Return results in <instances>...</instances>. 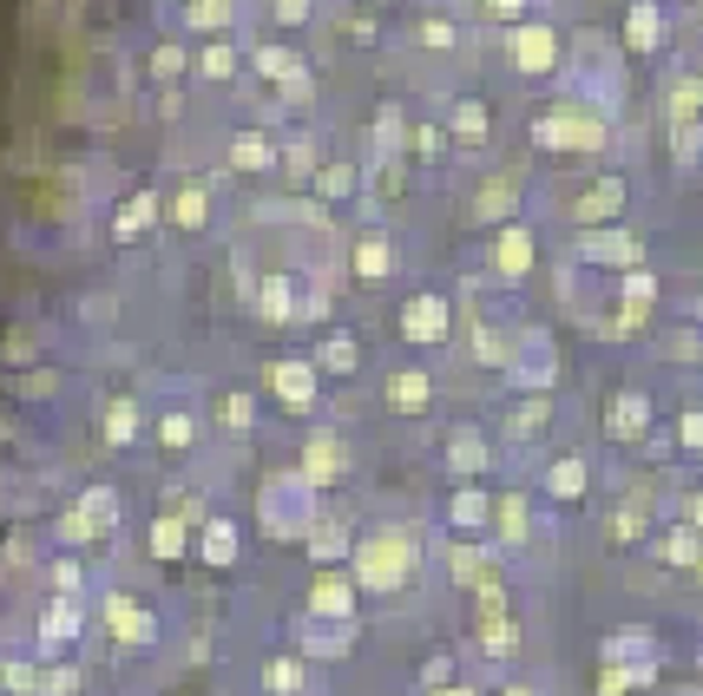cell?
<instances>
[{"instance_id":"cell-53","label":"cell","mask_w":703,"mask_h":696,"mask_svg":"<svg viewBox=\"0 0 703 696\" xmlns=\"http://www.w3.org/2000/svg\"><path fill=\"white\" fill-rule=\"evenodd\" d=\"M422 40H427V47H447V40H454V27H447V20H427Z\"/></svg>"},{"instance_id":"cell-59","label":"cell","mask_w":703,"mask_h":696,"mask_svg":"<svg viewBox=\"0 0 703 696\" xmlns=\"http://www.w3.org/2000/svg\"><path fill=\"white\" fill-rule=\"evenodd\" d=\"M697 578H703V558H697Z\"/></svg>"},{"instance_id":"cell-39","label":"cell","mask_w":703,"mask_h":696,"mask_svg":"<svg viewBox=\"0 0 703 696\" xmlns=\"http://www.w3.org/2000/svg\"><path fill=\"white\" fill-rule=\"evenodd\" d=\"M264 684H270V690H277V696H289V690H296V684H303V670H296L289 657H277V664L264 670Z\"/></svg>"},{"instance_id":"cell-10","label":"cell","mask_w":703,"mask_h":696,"mask_svg":"<svg viewBox=\"0 0 703 696\" xmlns=\"http://www.w3.org/2000/svg\"><path fill=\"white\" fill-rule=\"evenodd\" d=\"M303 644L316 650V657H343L355 644V630H349V618H316L309 612V625H303Z\"/></svg>"},{"instance_id":"cell-34","label":"cell","mask_w":703,"mask_h":696,"mask_svg":"<svg viewBox=\"0 0 703 696\" xmlns=\"http://www.w3.org/2000/svg\"><path fill=\"white\" fill-rule=\"evenodd\" d=\"M657 553L671 558V565H697L703 546H697V533H664V546H657Z\"/></svg>"},{"instance_id":"cell-18","label":"cell","mask_w":703,"mask_h":696,"mask_svg":"<svg viewBox=\"0 0 703 696\" xmlns=\"http://www.w3.org/2000/svg\"><path fill=\"white\" fill-rule=\"evenodd\" d=\"M388 270H395V250H388L382 237H362V250H355V277H362V282H382Z\"/></svg>"},{"instance_id":"cell-55","label":"cell","mask_w":703,"mask_h":696,"mask_svg":"<svg viewBox=\"0 0 703 696\" xmlns=\"http://www.w3.org/2000/svg\"><path fill=\"white\" fill-rule=\"evenodd\" d=\"M684 440H691V447H703V415H684Z\"/></svg>"},{"instance_id":"cell-57","label":"cell","mask_w":703,"mask_h":696,"mask_svg":"<svg viewBox=\"0 0 703 696\" xmlns=\"http://www.w3.org/2000/svg\"><path fill=\"white\" fill-rule=\"evenodd\" d=\"M691 526H697V533H703V493H697V499H691Z\"/></svg>"},{"instance_id":"cell-20","label":"cell","mask_w":703,"mask_h":696,"mask_svg":"<svg viewBox=\"0 0 703 696\" xmlns=\"http://www.w3.org/2000/svg\"><path fill=\"white\" fill-rule=\"evenodd\" d=\"M546 493H553V499H578V493H585V460L565 454L560 467H553V480H546Z\"/></svg>"},{"instance_id":"cell-2","label":"cell","mask_w":703,"mask_h":696,"mask_svg":"<svg viewBox=\"0 0 703 696\" xmlns=\"http://www.w3.org/2000/svg\"><path fill=\"white\" fill-rule=\"evenodd\" d=\"M355 558H362V585H375V591H402L408 571H415V539H408V533H375V539L355 546Z\"/></svg>"},{"instance_id":"cell-45","label":"cell","mask_w":703,"mask_h":696,"mask_svg":"<svg viewBox=\"0 0 703 696\" xmlns=\"http://www.w3.org/2000/svg\"><path fill=\"white\" fill-rule=\"evenodd\" d=\"M217 420H224V427H250V401H244V395H224V401H217Z\"/></svg>"},{"instance_id":"cell-26","label":"cell","mask_w":703,"mask_h":696,"mask_svg":"<svg viewBox=\"0 0 703 696\" xmlns=\"http://www.w3.org/2000/svg\"><path fill=\"white\" fill-rule=\"evenodd\" d=\"M585 257H605V264H637V237H585Z\"/></svg>"},{"instance_id":"cell-46","label":"cell","mask_w":703,"mask_h":696,"mask_svg":"<svg viewBox=\"0 0 703 696\" xmlns=\"http://www.w3.org/2000/svg\"><path fill=\"white\" fill-rule=\"evenodd\" d=\"M178 223H185V230L205 223V191H185V198H178Z\"/></svg>"},{"instance_id":"cell-37","label":"cell","mask_w":703,"mask_h":696,"mask_svg":"<svg viewBox=\"0 0 703 696\" xmlns=\"http://www.w3.org/2000/svg\"><path fill=\"white\" fill-rule=\"evenodd\" d=\"M257 67L270 72V79H296V72H303V67H296V53H283V47H264V53H257Z\"/></svg>"},{"instance_id":"cell-3","label":"cell","mask_w":703,"mask_h":696,"mask_svg":"<svg viewBox=\"0 0 703 696\" xmlns=\"http://www.w3.org/2000/svg\"><path fill=\"white\" fill-rule=\"evenodd\" d=\"M112 526H119V493L92 487L79 499V513L67 519V539H99V533H112Z\"/></svg>"},{"instance_id":"cell-9","label":"cell","mask_w":703,"mask_h":696,"mask_svg":"<svg viewBox=\"0 0 703 696\" xmlns=\"http://www.w3.org/2000/svg\"><path fill=\"white\" fill-rule=\"evenodd\" d=\"M106 625L119 630L126 644H151V637H158V625H151V612H139V605H132L126 591H119V598H106Z\"/></svg>"},{"instance_id":"cell-24","label":"cell","mask_w":703,"mask_h":696,"mask_svg":"<svg viewBox=\"0 0 703 696\" xmlns=\"http://www.w3.org/2000/svg\"><path fill=\"white\" fill-rule=\"evenodd\" d=\"M132 434H139V408L132 401H112L106 408V447H126Z\"/></svg>"},{"instance_id":"cell-16","label":"cell","mask_w":703,"mask_h":696,"mask_svg":"<svg viewBox=\"0 0 703 696\" xmlns=\"http://www.w3.org/2000/svg\"><path fill=\"white\" fill-rule=\"evenodd\" d=\"M427 395H434V381H427V375H415V368L388 381V401H395L402 415H422V408H427Z\"/></svg>"},{"instance_id":"cell-30","label":"cell","mask_w":703,"mask_h":696,"mask_svg":"<svg viewBox=\"0 0 703 696\" xmlns=\"http://www.w3.org/2000/svg\"><path fill=\"white\" fill-rule=\"evenodd\" d=\"M72 630H79V612H72L67 598H60V605L47 612V625H40V637H47V644H67Z\"/></svg>"},{"instance_id":"cell-14","label":"cell","mask_w":703,"mask_h":696,"mask_svg":"<svg viewBox=\"0 0 703 696\" xmlns=\"http://www.w3.org/2000/svg\"><path fill=\"white\" fill-rule=\"evenodd\" d=\"M644 427H651V401L644 395H618L612 401V440H644Z\"/></svg>"},{"instance_id":"cell-33","label":"cell","mask_w":703,"mask_h":696,"mask_svg":"<svg viewBox=\"0 0 703 696\" xmlns=\"http://www.w3.org/2000/svg\"><path fill=\"white\" fill-rule=\"evenodd\" d=\"M264 316H270V322H289V316H296V296H289V282H264Z\"/></svg>"},{"instance_id":"cell-17","label":"cell","mask_w":703,"mask_h":696,"mask_svg":"<svg viewBox=\"0 0 703 696\" xmlns=\"http://www.w3.org/2000/svg\"><path fill=\"white\" fill-rule=\"evenodd\" d=\"M598 657H605V664H644V657H651V630H612Z\"/></svg>"},{"instance_id":"cell-56","label":"cell","mask_w":703,"mask_h":696,"mask_svg":"<svg viewBox=\"0 0 703 696\" xmlns=\"http://www.w3.org/2000/svg\"><path fill=\"white\" fill-rule=\"evenodd\" d=\"M519 7H526V0H487V13H499V20H513Z\"/></svg>"},{"instance_id":"cell-1","label":"cell","mask_w":703,"mask_h":696,"mask_svg":"<svg viewBox=\"0 0 703 696\" xmlns=\"http://www.w3.org/2000/svg\"><path fill=\"white\" fill-rule=\"evenodd\" d=\"M316 480L309 474H289V480H270L264 487V533H277V539H303L309 526H316Z\"/></svg>"},{"instance_id":"cell-4","label":"cell","mask_w":703,"mask_h":696,"mask_svg":"<svg viewBox=\"0 0 703 696\" xmlns=\"http://www.w3.org/2000/svg\"><path fill=\"white\" fill-rule=\"evenodd\" d=\"M553 375H560L553 342H546V336H526V342H519V361H513V381H519V388H533V395H546V388H553Z\"/></svg>"},{"instance_id":"cell-12","label":"cell","mask_w":703,"mask_h":696,"mask_svg":"<svg viewBox=\"0 0 703 696\" xmlns=\"http://www.w3.org/2000/svg\"><path fill=\"white\" fill-rule=\"evenodd\" d=\"M309 612H316V618H349V612H355V591H349V578L323 571V578H316V591H309Z\"/></svg>"},{"instance_id":"cell-38","label":"cell","mask_w":703,"mask_h":696,"mask_svg":"<svg viewBox=\"0 0 703 696\" xmlns=\"http://www.w3.org/2000/svg\"><path fill=\"white\" fill-rule=\"evenodd\" d=\"M499 533H506L513 546L526 539V506H519V499H499Z\"/></svg>"},{"instance_id":"cell-8","label":"cell","mask_w":703,"mask_h":696,"mask_svg":"<svg viewBox=\"0 0 703 696\" xmlns=\"http://www.w3.org/2000/svg\"><path fill=\"white\" fill-rule=\"evenodd\" d=\"M343 460H349V454H343V440H336V434H309V440H303V474H309L316 487H323V480H336V474H343Z\"/></svg>"},{"instance_id":"cell-54","label":"cell","mask_w":703,"mask_h":696,"mask_svg":"<svg viewBox=\"0 0 703 696\" xmlns=\"http://www.w3.org/2000/svg\"><path fill=\"white\" fill-rule=\"evenodd\" d=\"M415 151H422V158H434V151H440V132H434V126H422V132H415Z\"/></svg>"},{"instance_id":"cell-28","label":"cell","mask_w":703,"mask_h":696,"mask_svg":"<svg viewBox=\"0 0 703 696\" xmlns=\"http://www.w3.org/2000/svg\"><path fill=\"white\" fill-rule=\"evenodd\" d=\"M309 553H316L323 565H329V558H343V553H349V533H343V526H309Z\"/></svg>"},{"instance_id":"cell-48","label":"cell","mask_w":703,"mask_h":696,"mask_svg":"<svg viewBox=\"0 0 703 696\" xmlns=\"http://www.w3.org/2000/svg\"><path fill=\"white\" fill-rule=\"evenodd\" d=\"M151 72H158V79H178V72H185V53H178V47H158Z\"/></svg>"},{"instance_id":"cell-6","label":"cell","mask_w":703,"mask_h":696,"mask_svg":"<svg viewBox=\"0 0 703 696\" xmlns=\"http://www.w3.org/2000/svg\"><path fill=\"white\" fill-rule=\"evenodd\" d=\"M402 336H408V342H440V336H447V302H440V296H415V302L402 309Z\"/></svg>"},{"instance_id":"cell-35","label":"cell","mask_w":703,"mask_h":696,"mask_svg":"<svg viewBox=\"0 0 703 696\" xmlns=\"http://www.w3.org/2000/svg\"><path fill=\"white\" fill-rule=\"evenodd\" d=\"M151 553L178 558V553H185V526H178V519H158V526H151Z\"/></svg>"},{"instance_id":"cell-44","label":"cell","mask_w":703,"mask_h":696,"mask_svg":"<svg viewBox=\"0 0 703 696\" xmlns=\"http://www.w3.org/2000/svg\"><path fill=\"white\" fill-rule=\"evenodd\" d=\"M513 210V185H487L481 191V217H506Z\"/></svg>"},{"instance_id":"cell-19","label":"cell","mask_w":703,"mask_h":696,"mask_svg":"<svg viewBox=\"0 0 703 696\" xmlns=\"http://www.w3.org/2000/svg\"><path fill=\"white\" fill-rule=\"evenodd\" d=\"M657 33H664L657 7H651V0H637L632 13H625V40H632V47H657Z\"/></svg>"},{"instance_id":"cell-11","label":"cell","mask_w":703,"mask_h":696,"mask_svg":"<svg viewBox=\"0 0 703 696\" xmlns=\"http://www.w3.org/2000/svg\"><path fill=\"white\" fill-rule=\"evenodd\" d=\"M270 388L283 395V408H309V401H316V375H309L303 361H277V368H270Z\"/></svg>"},{"instance_id":"cell-23","label":"cell","mask_w":703,"mask_h":696,"mask_svg":"<svg viewBox=\"0 0 703 696\" xmlns=\"http://www.w3.org/2000/svg\"><path fill=\"white\" fill-rule=\"evenodd\" d=\"M230 165H237V171H264V165H270V139H264V132H244V139L230 145Z\"/></svg>"},{"instance_id":"cell-21","label":"cell","mask_w":703,"mask_h":696,"mask_svg":"<svg viewBox=\"0 0 703 696\" xmlns=\"http://www.w3.org/2000/svg\"><path fill=\"white\" fill-rule=\"evenodd\" d=\"M447 460H454V474H481V467H487V440H481V434H454Z\"/></svg>"},{"instance_id":"cell-52","label":"cell","mask_w":703,"mask_h":696,"mask_svg":"<svg viewBox=\"0 0 703 696\" xmlns=\"http://www.w3.org/2000/svg\"><path fill=\"white\" fill-rule=\"evenodd\" d=\"M277 20H283V27H296V20H309V0H277Z\"/></svg>"},{"instance_id":"cell-13","label":"cell","mask_w":703,"mask_h":696,"mask_svg":"<svg viewBox=\"0 0 703 696\" xmlns=\"http://www.w3.org/2000/svg\"><path fill=\"white\" fill-rule=\"evenodd\" d=\"M493 264H499V277H526V270H533V237L506 223L499 243H493Z\"/></svg>"},{"instance_id":"cell-60","label":"cell","mask_w":703,"mask_h":696,"mask_svg":"<svg viewBox=\"0 0 703 696\" xmlns=\"http://www.w3.org/2000/svg\"><path fill=\"white\" fill-rule=\"evenodd\" d=\"M506 696H526V690H506Z\"/></svg>"},{"instance_id":"cell-31","label":"cell","mask_w":703,"mask_h":696,"mask_svg":"<svg viewBox=\"0 0 703 696\" xmlns=\"http://www.w3.org/2000/svg\"><path fill=\"white\" fill-rule=\"evenodd\" d=\"M539 427H546V395H533L526 408H513V420H506V434H519V440L539 434Z\"/></svg>"},{"instance_id":"cell-15","label":"cell","mask_w":703,"mask_h":696,"mask_svg":"<svg viewBox=\"0 0 703 696\" xmlns=\"http://www.w3.org/2000/svg\"><path fill=\"white\" fill-rule=\"evenodd\" d=\"M618 205H625V185L605 178V185H592V191L578 198V217H585V223H605V217H618Z\"/></svg>"},{"instance_id":"cell-40","label":"cell","mask_w":703,"mask_h":696,"mask_svg":"<svg viewBox=\"0 0 703 696\" xmlns=\"http://www.w3.org/2000/svg\"><path fill=\"white\" fill-rule=\"evenodd\" d=\"M651 296H657V282L644 277V270H632L625 277V309H651Z\"/></svg>"},{"instance_id":"cell-36","label":"cell","mask_w":703,"mask_h":696,"mask_svg":"<svg viewBox=\"0 0 703 696\" xmlns=\"http://www.w3.org/2000/svg\"><path fill=\"white\" fill-rule=\"evenodd\" d=\"M323 368H336V375H349L355 368V342L349 336H329V342H323Z\"/></svg>"},{"instance_id":"cell-27","label":"cell","mask_w":703,"mask_h":696,"mask_svg":"<svg viewBox=\"0 0 703 696\" xmlns=\"http://www.w3.org/2000/svg\"><path fill=\"white\" fill-rule=\"evenodd\" d=\"M151 217H158V198H151V191H139L132 205L119 210V223H112V230H119V237H139V230L151 223Z\"/></svg>"},{"instance_id":"cell-29","label":"cell","mask_w":703,"mask_h":696,"mask_svg":"<svg viewBox=\"0 0 703 696\" xmlns=\"http://www.w3.org/2000/svg\"><path fill=\"white\" fill-rule=\"evenodd\" d=\"M487 513H493L487 493H474V487L454 493V526H487Z\"/></svg>"},{"instance_id":"cell-41","label":"cell","mask_w":703,"mask_h":696,"mask_svg":"<svg viewBox=\"0 0 703 696\" xmlns=\"http://www.w3.org/2000/svg\"><path fill=\"white\" fill-rule=\"evenodd\" d=\"M454 571H461L467 585H487V558L474 553V546H461V553H454Z\"/></svg>"},{"instance_id":"cell-47","label":"cell","mask_w":703,"mask_h":696,"mask_svg":"<svg viewBox=\"0 0 703 696\" xmlns=\"http://www.w3.org/2000/svg\"><path fill=\"white\" fill-rule=\"evenodd\" d=\"M224 13H230V0H198V7H191L198 27H224Z\"/></svg>"},{"instance_id":"cell-49","label":"cell","mask_w":703,"mask_h":696,"mask_svg":"<svg viewBox=\"0 0 703 696\" xmlns=\"http://www.w3.org/2000/svg\"><path fill=\"white\" fill-rule=\"evenodd\" d=\"M0 677H7L13 690H47V677H40V670H27V664H13V670H0Z\"/></svg>"},{"instance_id":"cell-51","label":"cell","mask_w":703,"mask_h":696,"mask_svg":"<svg viewBox=\"0 0 703 696\" xmlns=\"http://www.w3.org/2000/svg\"><path fill=\"white\" fill-rule=\"evenodd\" d=\"M205 72H211V79H230V47H211V53H205Z\"/></svg>"},{"instance_id":"cell-58","label":"cell","mask_w":703,"mask_h":696,"mask_svg":"<svg viewBox=\"0 0 703 696\" xmlns=\"http://www.w3.org/2000/svg\"><path fill=\"white\" fill-rule=\"evenodd\" d=\"M440 696H474V690H447V684H440Z\"/></svg>"},{"instance_id":"cell-32","label":"cell","mask_w":703,"mask_h":696,"mask_svg":"<svg viewBox=\"0 0 703 696\" xmlns=\"http://www.w3.org/2000/svg\"><path fill=\"white\" fill-rule=\"evenodd\" d=\"M454 132H461V139H487V106L461 99V106H454Z\"/></svg>"},{"instance_id":"cell-25","label":"cell","mask_w":703,"mask_h":696,"mask_svg":"<svg viewBox=\"0 0 703 696\" xmlns=\"http://www.w3.org/2000/svg\"><path fill=\"white\" fill-rule=\"evenodd\" d=\"M481 644H487L493 657H513V644H519V630L506 625V612H493V618H481Z\"/></svg>"},{"instance_id":"cell-7","label":"cell","mask_w":703,"mask_h":696,"mask_svg":"<svg viewBox=\"0 0 703 696\" xmlns=\"http://www.w3.org/2000/svg\"><path fill=\"white\" fill-rule=\"evenodd\" d=\"M533 139L553 145V151H592L605 132H598L592 119H539V126H533Z\"/></svg>"},{"instance_id":"cell-43","label":"cell","mask_w":703,"mask_h":696,"mask_svg":"<svg viewBox=\"0 0 703 696\" xmlns=\"http://www.w3.org/2000/svg\"><path fill=\"white\" fill-rule=\"evenodd\" d=\"M158 440H165L171 454H178V447H191V420H185V415H165V427H158Z\"/></svg>"},{"instance_id":"cell-5","label":"cell","mask_w":703,"mask_h":696,"mask_svg":"<svg viewBox=\"0 0 703 696\" xmlns=\"http://www.w3.org/2000/svg\"><path fill=\"white\" fill-rule=\"evenodd\" d=\"M553 60H560L553 27H519V33H513V67L519 72H553Z\"/></svg>"},{"instance_id":"cell-42","label":"cell","mask_w":703,"mask_h":696,"mask_svg":"<svg viewBox=\"0 0 703 696\" xmlns=\"http://www.w3.org/2000/svg\"><path fill=\"white\" fill-rule=\"evenodd\" d=\"M316 185H323V198H349L355 171H349V165H329V171H323V178H316Z\"/></svg>"},{"instance_id":"cell-50","label":"cell","mask_w":703,"mask_h":696,"mask_svg":"<svg viewBox=\"0 0 703 696\" xmlns=\"http://www.w3.org/2000/svg\"><path fill=\"white\" fill-rule=\"evenodd\" d=\"M612 533H618V539H637V533H644V513H637V506H625V513L612 519Z\"/></svg>"},{"instance_id":"cell-22","label":"cell","mask_w":703,"mask_h":696,"mask_svg":"<svg viewBox=\"0 0 703 696\" xmlns=\"http://www.w3.org/2000/svg\"><path fill=\"white\" fill-rule=\"evenodd\" d=\"M230 558H237V526L230 519L205 526V565H230Z\"/></svg>"}]
</instances>
